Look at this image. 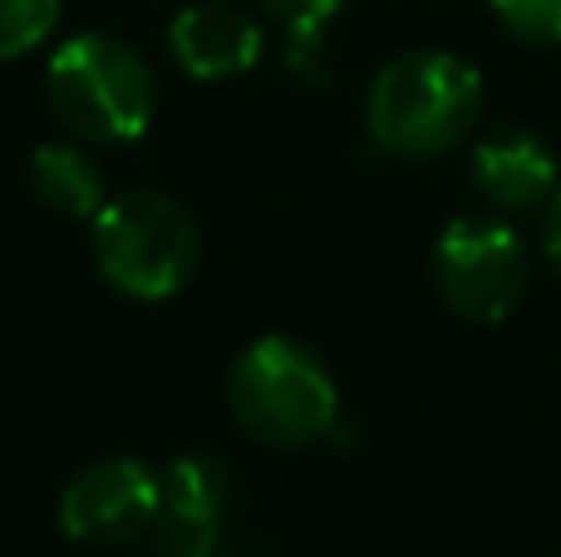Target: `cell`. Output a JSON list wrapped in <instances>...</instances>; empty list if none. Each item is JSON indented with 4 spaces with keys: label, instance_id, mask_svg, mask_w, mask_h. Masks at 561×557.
<instances>
[{
    "label": "cell",
    "instance_id": "1",
    "mask_svg": "<svg viewBox=\"0 0 561 557\" xmlns=\"http://www.w3.org/2000/svg\"><path fill=\"white\" fill-rule=\"evenodd\" d=\"M483 109V79L448 49H409L389 59L365 99L369 144L389 158H434L463 144Z\"/></svg>",
    "mask_w": 561,
    "mask_h": 557
},
{
    "label": "cell",
    "instance_id": "13",
    "mask_svg": "<svg viewBox=\"0 0 561 557\" xmlns=\"http://www.w3.org/2000/svg\"><path fill=\"white\" fill-rule=\"evenodd\" d=\"M488 10L523 45H561V0H488Z\"/></svg>",
    "mask_w": 561,
    "mask_h": 557
},
{
    "label": "cell",
    "instance_id": "10",
    "mask_svg": "<svg viewBox=\"0 0 561 557\" xmlns=\"http://www.w3.org/2000/svg\"><path fill=\"white\" fill-rule=\"evenodd\" d=\"M30 187L59 217H94L108 203L99 163L75 144H39L30 158Z\"/></svg>",
    "mask_w": 561,
    "mask_h": 557
},
{
    "label": "cell",
    "instance_id": "2",
    "mask_svg": "<svg viewBox=\"0 0 561 557\" xmlns=\"http://www.w3.org/2000/svg\"><path fill=\"white\" fill-rule=\"evenodd\" d=\"M232 414L266 450H306L335 430L340 390L320 355L290 336H262L232 365Z\"/></svg>",
    "mask_w": 561,
    "mask_h": 557
},
{
    "label": "cell",
    "instance_id": "9",
    "mask_svg": "<svg viewBox=\"0 0 561 557\" xmlns=\"http://www.w3.org/2000/svg\"><path fill=\"white\" fill-rule=\"evenodd\" d=\"M561 173L552 148L527 128H497L473 154V187L497 213H533L547 207L557 193Z\"/></svg>",
    "mask_w": 561,
    "mask_h": 557
},
{
    "label": "cell",
    "instance_id": "7",
    "mask_svg": "<svg viewBox=\"0 0 561 557\" xmlns=\"http://www.w3.org/2000/svg\"><path fill=\"white\" fill-rule=\"evenodd\" d=\"M168 45L183 75L193 79H232L262 59V20L247 15L232 0H197L183 5L168 25Z\"/></svg>",
    "mask_w": 561,
    "mask_h": 557
},
{
    "label": "cell",
    "instance_id": "5",
    "mask_svg": "<svg viewBox=\"0 0 561 557\" xmlns=\"http://www.w3.org/2000/svg\"><path fill=\"white\" fill-rule=\"evenodd\" d=\"M533 262L523 237L497 217H458L438 232L434 286L438 302L473 326H497L523 306Z\"/></svg>",
    "mask_w": 561,
    "mask_h": 557
},
{
    "label": "cell",
    "instance_id": "3",
    "mask_svg": "<svg viewBox=\"0 0 561 557\" xmlns=\"http://www.w3.org/2000/svg\"><path fill=\"white\" fill-rule=\"evenodd\" d=\"M45 94L59 124L89 144H134L153 124V69L134 45L114 35H75L49 55Z\"/></svg>",
    "mask_w": 561,
    "mask_h": 557
},
{
    "label": "cell",
    "instance_id": "14",
    "mask_svg": "<svg viewBox=\"0 0 561 557\" xmlns=\"http://www.w3.org/2000/svg\"><path fill=\"white\" fill-rule=\"evenodd\" d=\"M542 242H547V257H552L557 276H561V183L552 193V203H547V223H542Z\"/></svg>",
    "mask_w": 561,
    "mask_h": 557
},
{
    "label": "cell",
    "instance_id": "11",
    "mask_svg": "<svg viewBox=\"0 0 561 557\" xmlns=\"http://www.w3.org/2000/svg\"><path fill=\"white\" fill-rule=\"evenodd\" d=\"M59 25V0H0V59L45 45Z\"/></svg>",
    "mask_w": 561,
    "mask_h": 557
},
{
    "label": "cell",
    "instance_id": "6",
    "mask_svg": "<svg viewBox=\"0 0 561 557\" xmlns=\"http://www.w3.org/2000/svg\"><path fill=\"white\" fill-rule=\"evenodd\" d=\"M158 509H163V479L148 464L118 454L69 479V489L59 493V528L89 548H114L153 528Z\"/></svg>",
    "mask_w": 561,
    "mask_h": 557
},
{
    "label": "cell",
    "instance_id": "4",
    "mask_svg": "<svg viewBox=\"0 0 561 557\" xmlns=\"http://www.w3.org/2000/svg\"><path fill=\"white\" fill-rule=\"evenodd\" d=\"M94 262L124 296L163 302L197 272V223L168 193H118L94 217Z\"/></svg>",
    "mask_w": 561,
    "mask_h": 557
},
{
    "label": "cell",
    "instance_id": "8",
    "mask_svg": "<svg viewBox=\"0 0 561 557\" xmlns=\"http://www.w3.org/2000/svg\"><path fill=\"white\" fill-rule=\"evenodd\" d=\"M227 513V474L207 454H183L163 474L158 557H217Z\"/></svg>",
    "mask_w": 561,
    "mask_h": 557
},
{
    "label": "cell",
    "instance_id": "12",
    "mask_svg": "<svg viewBox=\"0 0 561 557\" xmlns=\"http://www.w3.org/2000/svg\"><path fill=\"white\" fill-rule=\"evenodd\" d=\"M266 15L276 20L280 30H286L290 39V55H306V49L320 45V30L330 25V20L340 15V10L350 5V0H262Z\"/></svg>",
    "mask_w": 561,
    "mask_h": 557
}]
</instances>
